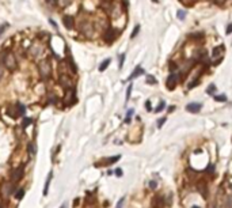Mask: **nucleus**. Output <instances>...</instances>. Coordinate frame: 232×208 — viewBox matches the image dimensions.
I'll return each instance as SVG.
<instances>
[{
  "instance_id": "nucleus-16",
  "label": "nucleus",
  "mask_w": 232,
  "mask_h": 208,
  "mask_svg": "<svg viewBox=\"0 0 232 208\" xmlns=\"http://www.w3.org/2000/svg\"><path fill=\"white\" fill-rule=\"evenodd\" d=\"M59 97H57V94L54 91H48L46 93V102L50 105H56L57 102H59Z\"/></svg>"
},
{
  "instance_id": "nucleus-53",
  "label": "nucleus",
  "mask_w": 232,
  "mask_h": 208,
  "mask_svg": "<svg viewBox=\"0 0 232 208\" xmlns=\"http://www.w3.org/2000/svg\"><path fill=\"white\" fill-rule=\"evenodd\" d=\"M116 173H117V175H121V174H122V171H121V170H117Z\"/></svg>"
},
{
  "instance_id": "nucleus-31",
  "label": "nucleus",
  "mask_w": 232,
  "mask_h": 208,
  "mask_svg": "<svg viewBox=\"0 0 232 208\" xmlns=\"http://www.w3.org/2000/svg\"><path fill=\"white\" fill-rule=\"evenodd\" d=\"M147 83H149V84H155V83H156V79H155V77L153 76H148V77H147Z\"/></svg>"
},
{
  "instance_id": "nucleus-3",
  "label": "nucleus",
  "mask_w": 232,
  "mask_h": 208,
  "mask_svg": "<svg viewBox=\"0 0 232 208\" xmlns=\"http://www.w3.org/2000/svg\"><path fill=\"white\" fill-rule=\"evenodd\" d=\"M45 51H46V45L44 42H41V41L37 38V40H33V42L30 46H28L26 55L28 57H31L33 60H42V59H45L44 57Z\"/></svg>"
},
{
  "instance_id": "nucleus-32",
  "label": "nucleus",
  "mask_w": 232,
  "mask_h": 208,
  "mask_svg": "<svg viewBox=\"0 0 232 208\" xmlns=\"http://www.w3.org/2000/svg\"><path fill=\"white\" fill-rule=\"evenodd\" d=\"M118 159H120V155H116V157H114V158H110V159H107V161H106V163H114V162H117Z\"/></svg>"
},
{
  "instance_id": "nucleus-2",
  "label": "nucleus",
  "mask_w": 232,
  "mask_h": 208,
  "mask_svg": "<svg viewBox=\"0 0 232 208\" xmlns=\"http://www.w3.org/2000/svg\"><path fill=\"white\" fill-rule=\"evenodd\" d=\"M76 27L84 38L90 40L95 34V26H94V23L91 20H88L85 16H79V18L76 19Z\"/></svg>"
},
{
  "instance_id": "nucleus-43",
  "label": "nucleus",
  "mask_w": 232,
  "mask_h": 208,
  "mask_svg": "<svg viewBox=\"0 0 232 208\" xmlns=\"http://www.w3.org/2000/svg\"><path fill=\"white\" fill-rule=\"evenodd\" d=\"M163 108H164V102H160V105H159L157 108H156V113H159V112H160V110H162Z\"/></svg>"
},
{
  "instance_id": "nucleus-34",
  "label": "nucleus",
  "mask_w": 232,
  "mask_h": 208,
  "mask_svg": "<svg viewBox=\"0 0 232 208\" xmlns=\"http://www.w3.org/2000/svg\"><path fill=\"white\" fill-rule=\"evenodd\" d=\"M23 195H24V190L23 189H19L18 192H16V199H22Z\"/></svg>"
},
{
  "instance_id": "nucleus-17",
  "label": "nucleus",
  "mask_w": 232,
  "mask_h": 208,
  "mask_svg": "<svg viewBox=\"0 0 232 208\" xmlns=\"http://www.w3.org/2000/svg\"><path fill=\"white\" fill-rule=\"evenodd\" d=\"M166 204V200L162 197V196H156L152 200V208H163Z\"/></svg>"
},
{
  "instance_id": "nucleus-4",
  "label": "nucleus",
  "mask_w": 232,
  "mask_h": 208,
  "mask_svg": "<svg viewBox=\"0 0 232 208\" xmlns=\"http://www.w3.org/2000/svg\"><path fill=\"white\" fill-rule=\"evenodd\" d=\"M38 73H39V77L42 80H49L52 77V73H53V65H52V61L50 59H42L38 61Z\"/></svg>"
},
{
  "instance_id": "nucleus-20",
  "label": "nucleus",
  "mask_w": 232,
  "mask_h": 208,
  "mask_svg": "<svg viewBox=\"0 0 232 208\" xmlns=\"http://www.w3.org/2000/svg\"><path fill=\"white\" fill-rule=\"evenodd\" d=\"M57 7L59 8H64V10H67L68 7H71L73 4V0H57Z\"/></svg>"
},
{
  "instance_id": "nucleus-54",
  "label": "nucleus",
  "mask_w": 232,
  "mask_h": 208,
  "mask_svg": "<svg viewBox=\"0 0 232 208\" xmlns=\"http://www.w3.org/2000/svg\"><path fill=\"white\" fill-rule=\"evenodd\" d=\"M193 208H199V207H193Z\"/></svg>"
},
{
  "instance_id": "nucleus-18",
  "label": "nucleus",
  "mask_w": 232,
  "mask_h": 208,
  "mask_svg": "<svg viewBox=\"0 0 232 208\" xmlns=\"http://www.w3.org/2000/svg\"><path fill=\"white\" fill-rule=\"evenodd\" d=\"M197 189L198 192L202 195V197L204 199H206L208 197V185H206V182L205 181H199V184L197 185Z\"/></svg>"
},
{
  "instance_id": "nucleus-33",
  "label": "nucleus",
  "mask_w": 232,
  "mask_h": 208,
  "mask_svg": "<svg viewBox=\"0 0 232 208\" xmlns=\"http://www.w3.org/2000/svg\"><path fill=\"white\" fill-rule=\"evenodd\" d=\"M138 31H140V26H138V24H137V26L134 27V30L132 31V38H134V37H136V35L138 34Z\"/></svg>"
},
{
  "instance_id": "nucleus-47",
  "label": "nucleus",
  "mask_w": 232,
  "mask_h": 208,
  "mask_svg": "<svg viewBox=\"0 0 232 208\" xmlns=\"http://www.w3.org/2000/svg\"><path fill=\"white\" fill-rule=\"evenodd\" d=\"M177 68H178V67H177V65H175L174 63H170V71H171V72H174Z\"/></svg>"
},
{
  "instance_id": "nucleus-6",
  "label": "nucleus",
  "mask_w": 232,
  "mask_h": 208,
  "mask_svg": "<svg viewBox=\"0 0 232 208\" xmlns=\"http://www.w3.org/2000/svg\"><path fill=\"white\" fill-rule=\"evenodd\" d=\"M63 102H64V105H68V106H72L73 104H76V90L75 88L65 90Z\"/></svg>"
},
{
  "instance_id": "nucleus-14",
  "label": "nucleus",
  "mask_w": 232,
  "mask_h": 208,
  "mask_svg": "<svg viewBox=\"0 0 232 208\" xmlns=\"http://www.w3.org/2000/svg\"><path fill=\"white\" fill-rule=\"evenodd\" d=\"M22 174H23V167H22V166L12 169V170H11V181H12V182L19 181L20 177H22Z\"/></svg>"
},
{
  "instance_id": "nucleus-41",
  "label": "nucleus",
  "mask_w": 232,
  "mask_h": 208,
  "mask_svg": "<svg viewBox=\"0 0 232 208\" xmlns=\"http://www.w3.org/2000/svg\"><path fill=\"white\" fill-rule=\"evenodd\" d=\"M156 186H157V182L156 181H151L149 182V188H151V189H156Z\"/></svg>"
},
{
  "instance_id": "nucleus-24",
  "label": "nucleus",
  "mask_w": 232,
  "mask_h": 208,
  "mask_svg": "<svg viewBox=\"0 0 232 208\" xmlns=\"http://www.w3.org/2000/svg\"><path fill=\"white\" fill-rule=\"evenodd\" d=\"M53 177V173H49L48 175V179H46V182H45V189H44V195H48V189H49V184H50V179Z\"/></svg>"
},
{
  "instance_id": "nucleus-35",
  "label": "nucleus",
  "mask_w": 232,
  "mask_h": 208,
  "mask_svg": "<svg viewBox=\"0 0 232 208\" xmlns=\"http://www.w3.org/2000/svg\"><path fill=\"white\" fill-rule=\"evenodd\" d=\"M7 27H8V24H7V23H4V24H2V26H0V35H2L3 33L7 30Z\"/></svg>"
},
{
  "instance_id": "nucleus-7",
  "label": "nucleus",
  "mask_w": 232,
  "mask_h": 208,
  "mask_svg": "<svg viewBox=\"0 0 232 208\" xmlns=\"http://www.w3.org/2000/svg\"><path fill=\"white\" fill-rule=\"evenodd\" d=\"M107 14L110 15V18L113 19H120L122 16V7L120 3H116V2H111V7H110V10Z\"/></svg>"
},
{
  "instance_id": "nucleus-51",
  "label": "nucleus",
  "mask_w": 232,
  "mask_h": 208,
  "mask_svg": "<svg viewBox=\"0 0 232 208\" xmlns=\"http://www.w3.org/2000/svg\"><path fill=\"white\" fill-rule=\"evenodd\" d=\"M145 108H147V110H151V102H149V101H147V104H145Z\"/></svg>"
},
{
  "instance_id": "nucleus-27",
  "label": "nucleus",
  "mask_w": 232,
  "mask_h": 208,
  "mask_svg": "<svg viewBox=\"0 0 232 208\" xmlns=\"http://www.w3.org/2000/svg\"><path fill=\"white\" fill-rule=\"evenodd\" d=\"M35 91L39 93V94H41V93H42V94L45 93V84L42 83V82H39V83L35 86Z\"/></svg>"
},
{
  "instance_id": "nucleus-29",
  "label": "nucleus",
  "mask_w": 232,
  "mask_h": 208,
  "mask_svg": "<svg viewBox=\"0 0 232 208\" xmlns=\"http://www.w3.org/2000/svg\"><path fill=\"white\" fill-rule=\"evenodd\" d=\"M28 152H30L31 155H35V152H37V147H35V144H34V143H31V144H28Z\"/></svg>"
},
{
  "instance_id": "nucleus-13",
  "label": "nucleus",
  "mask_w": 232,
  "mask_h": 208,
  "mask_svg": "<svg viewBox=\"0 0 232 208\" xmlns=\"http://www.w3.org/2000/svg\"><path fill=\"white\" fill-rule=\"evenodd\" d=\"M57 69H59V73H72L71 69H69L68 61L65 59H61L57 61Z\"/></svg>"
},
{
  "instance_id": "nucleus-25",
  "label": "nucleus",
  "mask_w": 232,
  "mask_h": 208,
  "mask_svg": "<svg viewBox=\"0 0 232 208\" xmlns=\"http://www.w3.org/2000/svg\"><path fill=\"white\" fill-rule=\"evenodd\" d=\"M6 67H4V65L0 63V83H2V82L4 80V77H6Z\"/></svg>"
},
{
  "instance_id": "nucleus-9",
  "label": "nucleus",
  "mask_w": 232,
  "mask_h": 208,
  "mask_svg": "<svg viewBox=\"0 0 232 208\" xmlns=\"http://www.w3.org/2000/svg\"><path fill=\"white\" fill-rule=\"evenodd\" d=\"M117 40V30L114 27H109L107 30L103 31V41L106 44H113Z\"/></svg>"
},
{
  "instance_id": "nucleus-10",
  "label": "nucleus",
  "mask_w": 232,
  "mask_h": 208,
  "mask_svg": "<svg viewBox=\"0 0 232 208\" xmlns=\"http://www.w3.org/2000/svg\"><path fill=\"white\" fill-rule=\"evenodd\" d=\"M61 22H63V24L65 26V29H67V30H72V29L76 26V19H75V16L71 15V14H65V15H63V18H61Z\"/></svg>"
},
{
  "instance_id": "nucleus-11",
  "label": "nucleus",
  "mask_w": 232,
  "mask_h": 208,
  "mask_svg": "<svg viewBox=\"0 0 232 208\" xmlns=\"http://www.w3.org/2000/svg\"><path fill=\"white\" fill-rule=\"evenodd\" d=\"M223 55H224V46L220 45V46H216L213 51H212V63L213 64H219L220 60L223 59Z\"/></svg>"
},
{
  "instance_id": "nucleus-52",
  "label": "nucleus",
  "mask_w": 232,
  "mask_h": 208,
  "mask_svg": "<svg viewBox=\"0 0 232 208\" xmlns=\"http://www.w3.org/2000/svg\"><path fill=\"white\" fill-rule=\"evenodd\" d=\"M213 2H214V3H219V4H221V3L225 2V0H213Z\"/></svg>"
},
{
  "instance_id": "nucleus-40",
  "label": "nucleus",
  "mask_w": 232,
  "mask_h": 208,
  "mask_svg": "<svg viewBox=\"0 0 232 208\" xmlns=\"http://www.w3.org/2000/svg\"><path fill=\"white\" fill-rule=\"evenodd\" d=\"M206 173H214V166H213V165H209V166H208Z\"/></svg>"
},
{
  "instance_id": "nucleus-39",
  "label": "nucleus",
  "mask_w": 232,
  "mask_h": 208,
  "mask_svg": "<svg viewBox=\"0 0 232 208\" xmlns=\"http://www.w3.org/2000/svg\"><path fill=\"white\" fill-rule=\"evenodd\" d=\"M45 2H46V4H49V6L54 7V6H56V3H57V0H45Z\"/></svg>"
},
{
  "instance_id": "nucleus-55",
  "label": "nucleus",
  "mask_w": 232,
  "mask_h": 208,
  "mask_svg": "<svg viewBox=\"0 0 232 208\" xmlns=\"http://www.w3.org/2000/svg\"><path fill=\"white\" fill-rule=\"evenodd\" d=\"M0 208H2V205H0Z\"/></svg>"
},
{
  "instance_id": "nucleus-37",
  "label": "nucleus",
  "mask_w": 232,
  "mask_h": 208,
  "mask_svg": "<svg viewBox=\"0 0 232 208\" xmlns=\"http://www.w3.org/2000/svg\"><path fill=\"white\" fill-rule=\"evenodd\" d=\"M214 88H216V87H214L213 84H212V86H209V87H208L206 93H208V94H213V93H214Z\"/></svg>"
},
{
  "instance_id": "nucleus-1",
  "label": "nucleus",
  "mask_w": 232,
  "mask_h": 208,
  "mask_svg": "<svg viewBox=\"0 0 232 208\" xmlns=\"http://www.w3.org/2000/svg\"><path fill=\"white\" fill-rule=\"evenodd\" d=\"M0 63L10 72H15L19 68L18 56H16V53L10 51V49H2V52H0Z\"/></svg>"
},
{
  "instance_id": "nucleus-45",
  "label": "nucleus",
  "mask_w": 232,
  "mask_h": 208,
  "mask_svg": "<svg viewBox=\"0 0 232 208\" xmlns=\"http://www.w3.org/2000/svg\"><path fill=\"white\" fill-rule=\"evenodd\" d=\"M124 61H125V55H121V56H120V68L122 67V64H124Z\"/></svg>"
},
{
  "instance_id": "nucleus-8",
  "label": "nucleus",
  "mask_w": 232,
  "mask_h": 208,
  "mask_svg": "<svg viewBox=\"0 0 232 208\" xmlns=\"http://www.w3.org/2000/svg\"><path fill=\"white\" fill-rule=\"evenodd\" d=\"M94 26L98 27L99 30H107V29L110 27L109 26V19H107V16H105V15H99V16H96L95 20H94Z\"/></svg>"
},
{
  "instance_id": "nucleus-46",
  "label": "nucleus",
  "mask_w": 232,
  "mask_h": 208,
  "mask_svg": "<svg viewBox=\"0 0 232 208\" xmlns=\"http://www.w3.org/2000/svg\"><path fill=\"white\" fill-rule=\"evenodd\" d=\"M227 208H232V197H228V200H227Z\"/></svg>"
},
{
  "instance_id": "nucleus-15",
  "label": "nucleus",
  "mask_w": 232,
  "mask_h": 208,
  "mask_svg": "<svg viewBox=\"0 0 232 208\" xmlns=\"http://www.w3.org/2000/svg\"><path fill=\"white\" fill-rule=\"evenodd\" d=\"M2 193L3 196H10L14 193V184L12 182H4L3 184V186H2Z\"/></svg>"
},
{
  "instance_id": "nucleus-48",
  "label": "nucleus",
  "mask_w": 232,
  "mask_h": 208,
  "mask_svg": "<svg viewBox=\"0 0 232 208\" xmlns=\"http://www.w3.org/2000/svg\"><path fill=\"white\" fill-rule=\"evenodd\" d=\"M164 121H166V118H160V120H159V122H157V126H159V128H162L163 124H164Z\"/></svg>"
},
{
  "instance_id": "nucleus-44",
  "label": "nucleus",
  "mask_w": 232,
  "mask_h": 208,
  "mask_svg": "<svg viewBox=\"0 0 232 208\" xmlns=\"http://www.w3.org/2000/svg\"><path fill=\"white\" fill-rule=\"evenodd\" d=\"M124 201H125V199L122 197L120 201H118V204H117V208H122V205H124Z\"/></svg>"
},
{
  "instance_id": "nucleus-26",
  "label": "nucleus",
  "mask_w": 232,
  "mask_h": 208,
  "mask_svg": "<svg viewBox=\"0 0 232 208\" xmlns=\"http://www.w3.org/2000/svg\"><path fill=\"white\" fill-rule=\"evenodd\" d=\"M30 124H33V120H31V118L24 117V118H23V121H22V128H23V129H24V128H27V126L30 125Z\"/></svg>"
},
{
  "instance_id": "nucleus-36",
  "label": "nucleus",
  "mask_w": 232,
  "mask_h": 208,
  "mask_svg": "<svg viewBox=\"0 0 232 208\" xmlns=\"http://www.w3.org/2000/svg\"><path fill=\"white\" fill-rule=\"evenodd\" d=\"M214 99H216V101H223V102H224V101H227V97H225V95H217V97H214Z\"/></svg>"
},
{
  "instance_id": "nucleus-19",
  "label": "nucleus",
  "mask_w": 232,
  "mask_h": 208,
  "mask_svg": "<svg viewBox=\"0 0 232 208\" xmlns=\"http://www.w3.org/2000/svg\"><path fill=\"white\" fill-rule=\"evenodd\" d=\"M7 116H10L12 118H18V110H16V106L15 104H12L10 106H7Z\"/></svg>"
},
{
  "instance_id": "nucleus-21",
  "label": "nucleus",
  "mask_w": 232,
  "mask_h": 208,
  "mask_svg": "<svg viewBox=\"0 0 232 208\" xmlns=\"http://www.w3.org/2000/svg\"><path fill=\"white\" fill-rule=\"evenodd\" d=\"M186 110L187 112H190V113H197V112H199L201 110V104H189L186 106Z\"/></svg>"
},
{
  "instance_id": "nucleus-42",
  "label": "nucleus",
  "mask_w": 232,
  "mask_h": 208,
  "mask_svg": "<svg viewBox=\"0 0 232 208\" xmlns=\"http://www.w3.org/2000/svg\"><path fill=\"white\" fill-rule=\"evenodd\" d=\"M132 114H133V110H129L128 112V114H126V122H129V120H130V117H132Z\"/></svg>"
},
{
  "instance_id": "nucleus-23",
  "label": "nucleus",
  "mask_w": 232,
  "mask_h": 208,
  "mask_svg": "<svg viewBox=\"0 0 232 208\" xmlns=\"http://www.w3.org/2000/svg\"><path fill=\"white\" fill-rule=\"evenodd\" d=\"M141 73H144V69H142L141 67H137L136 69H134V72L130 75V77H129V80H132V79H134V77H137V76H140Z\"/></svg>"
},
{
  "instance_id": "nucleus-5",
  "label": "nucleus",
  "mask_w": 232,
  "mask_h": 208,
  "mask_svg": "<svg viewBox=\"0 0 232 208\" xmlns=\"http://www.w3.org/2000/svg\"><path fill=\"white\" fill-rule=\"evenodd\" d=\"M57 83H59L64 90H68V88H75L76 80L71 76V73H59Z\"/></svg>"
},
{
  "instance_id": "nucleus-28",
  "label": "nucleus",
  "mask_w": 232,
  "mask_h": 208,
  "mask_svg": "<svg viewBox=\"0 0 232 208\" xmlns=\"http://www.w3.org/2000/svg\"><path fill=\"white\" fill-rule=\"evenodd\" d=\"M109 64H110V59H106V60L103 61V63H102V64L99 65V71H105V69L109 67Z\"/></svg>"
},
{
  "instance_id": "nucleus-50",
  "label": "nucleus",
  "mask_w": 232,
  "mask_h": 208,
  "mask_svg": "<svg viewBox=\"0 0 232 208\" xmlns=\"http://www.w3.org/2000/svg\"><path fill=\"white\" fill-rule=\"evenodd\" d=\"M231 33H232V23H229L227 27V34H231Z\"/></svg>"
},
{
  "instance_id": "nucleus-12",
  "label": "nucleus",
  "mask_w": 232,
  "mask_h": 208,
  "mask_svg": "<svg viewBox=\"0 0 232 208\" xmlns=\"http://www.w3.org/2000/svg\"><path fill=\"white\" fill-rule=\"evenodd\" d=\"M178 82H179V75L178 73H174V72H171V75L167 77V80H166V86H167V88L168 90H174L175 88V86L178 84Z\"/></svg>"
},
{
  "instance_id": "nucleus-49",
  "label": "nucleus",
  "mask_w": 232,
  "mask_h": 208,
  "mask_svg": "<svg viewBox=\"0 0 232 208\" xmlns=\"http://www.w3.org/2000/svg\"><path fill=\"white\" fill-rule=\"evenodd\" d=\"M130 91H132V86H129V87H128V91H126V99H129V97H130Z\"/></svg>"
},
{
  "instance_id": "nucleus-22",
  "label": "nucleus",
  "mask_w": 232,
  "mask_h": 208,
  "mask_svg": "<svg viewBox=\"0 0 232 208\" xmlns=\"http://www.w3.org/2000/svg\"><path fill=\"white\" fill-rule=\"evenodd\" d=\"M15 106H16V110H18V116H24V113H26L24 105L20 104V102H15Z\"/></svg>"
},
{
  "instance_id": "nucleus-38",
  "label": "nucleus",
  "mask_w": 232,
  "mask_h": 208,
  "mask_svg": "<svg viewBox=\"0 0 232 208\" xmlns=\"http://www.w3.org/2000/svg\"><path fill=\"white\" fill-rule=\"evenodd\" d=\"M182 4H185V6H191V3H193V0H179Z\"/></svg>"
},
{
  "instance_id": "nucleus-30",
  "label": "nucleus",
  "mask_w": 232,
  "mask_h": 208,
  "mask_svg": "<svg viewBox=\"0 0 232 208\" xmlns=\"http://www.w3.org/2000/svg\"><path fill=\"white\" fill-rule=\"evenodd\" d=\"M177 15H178V18H179V19H181V20H183V19H185V16H186V12L183 11V10H178Z\"/></svg>"
}]
</instances>
